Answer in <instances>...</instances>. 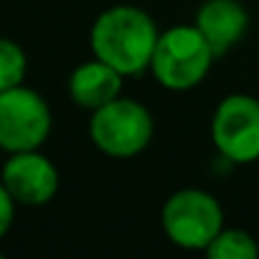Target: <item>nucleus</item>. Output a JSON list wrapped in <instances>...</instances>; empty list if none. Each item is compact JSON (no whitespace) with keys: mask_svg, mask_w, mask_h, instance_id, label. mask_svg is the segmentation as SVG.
<instances>
[{"mask_svg":"<svg viewBox=\"0 0 259 259\" xmlns=\"http://www.w3.org/2000/svg\"><path fill=\"white\" fill-rule=\"evenodd\" d=\"M158 36L155 21L143 8L112 6L94 18L89 46L94 59L114 66L122 76H135L150 69Z\"/></svg>","mask_w":259,"mask_h":259,"instance_id":"1","label":"nucleus"},{"mask_svg":"<svg viewBox=\"0 0 259 259\" xmlns=\"http://www.w3.org/2000/svg\"><path fill=\"white\" fill-rule=\"evenodd\" d=\"M213 59L216 54L196 23L173 26L160 31L150 59V71L160 87L170 92H188L206 79Z\"/></svg>","mask_w":259,"mask_h":259,"instance_id":"2","label":"nucleus"},{"mask_svg":"<svg viewBox=\"0 0 259 259\" xmlns=\"http://www.w3.org/2000/svg\"><path fill=\"white\" fill-rule=\"evenodd\" d=\"M155 133L153 114L145 104L117 97L109 104L99 107L89 117V138L99 153L107 158L127 160L140 155Z\"/></svg>","mask_w":259,"mask_h":259,"instance_id":"3","label":"nucleus"},{"mask_svg":"<svg viewBox=\"0 0 259 259\" xmlns=\"http://www.w3.org/2000/svg\"><path fill=\"white\" fill-rule=\"evenodd\" d=\"M160 224L176 246L206 251V246L224 229V208L208 191L181 188L163 203Z\"/></svg>","mask_w":259,"mask_h":259,"instance_id":"4","label":"nucleus"},{"mask_svg":"<svg viewBox=\"0 0 259 259\" xmlns=\"http://www.w3.org/2000/svg\"><path fill=\"white\" fill-rule=\"evenodd\" d=\"M51 107L31 87L18 84L0 92V150H41L51 135Z\"/></svg>","mask_w":259,"mask_h":259,"instance_id":"5","label":"nucleus"},{"mask_svg":"<svg viewBox=\"0 0 259 259\" xmlns=\"http://www.w3.org/2000/svg\"><path fill=\"white\" fill-rule=\"evenodd\" d=\"M211 143L221 158L236 165L259 160V99L251 94H229L211 117Z\"/></svg>","mask_w":259,"mask_h":259,"instance_id":"6","label":"nucleus"},{"mask_svg":"<svg viewBox=\"0 0 259 259\" xmlns=\"http://www.w3.org/2000/svg\"><path fill=\"white\" fill-rule=\"evenodd\" d=\"M0 181L18 206H46L59 193V170L41 150L11 153L0 168Z\"/></svg>","mask_w":259,"mask_h":259,"instance_id":"7","label":"nucleus"},{"mask_svg":"<svg viewBox=\"0 0 259 259\" xmlns=\"http://www.w3.org/2000/svg\"><path fill=\"white\" fill-rule=\"evenodd\" d=\"M193 23L219 59L244 38L249 28V13L239 0H206L201 3Z\"/></svg>","mask_w":259,"mask_h":259,"instance_id":"8","label":"nucleus"},{"mask_svg":"<svg viewBox=\"0 0 259 259\" xmlns=\"http://www.w3.org/2000/svg\"><path fill=\"white\" fill-rule=\"evenodd\" d=\"M122 74L104 64L102 59H92L79 64L69 76V97L76 107H84L89 112L109 104L122 94Z\"/></svg>","mask_w":259,"mask_h":259,"instance_id":"9","label":"nucleus"},{"mask_svg":"<svg viewBox=\"0 0 259 259\" xmlns=\"http://www.w3.org/2000/svg\"><path fill=\"white\" fill-rule=\"evenodd\" d=\"M206 254L211 259H256L259 244L256 239L244 229H221L216 239L206 246Z\"/></svg>","mask_w":259,"mask_h":259,"instance_id":"10","label":"nucleus"},{"mask_svg":"<svg viewBox=\"0 0 259 259\" xmlns=\"http://www.w3.org/2000/svg\"><path fill=\"white\" fill-rule=\"evenodd\" d=\"M26 71H28L26 51L11 38H0V92L23 84Z\"/></svg>","mask_w":259,"mask_h":259,"instance_id":"11","label":"nucleus"},{"mask_svg":"<svg viewBox=\"0 0 259 259\" xmlns=\"http://www.w3.org/2000/svg\"><path fill=\"white\" fill-rule=\"evenodd\" d=\"M16 201H13V196L8 193V188L3 186V181H0V239H3L8 231H11V226H13V219H16Z\"/></svg>","mask_w":259,"mask_h":259,"instance_id":"12","label":"nucleus"},{"mask_svg":"<svg viewBox=\"0 0 259 259\" xmlns=\"http://www.w3.org/2000/svg\"><path fill=\"white\" fill-rule=\"evenodd\" d=\"M0 256H3V251H0Z\"/></svg>","mask_w":259,"mask_h":259,"instance_id":"13","label":"nucleus"}]
</instances>
